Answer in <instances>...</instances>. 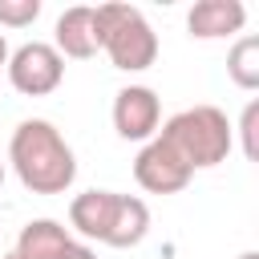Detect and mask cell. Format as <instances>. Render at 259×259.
Wrapping results in <instances>:
<instances>
[{"instance_id": "cell-1", "label": "cell", "mask_w": 259, "mask_h": 259, "mask_svg": "<svg viewBox=\"0 0 259 259\" xmlns=\"http://www.w3.org/2000/svg\"><path fill=\"white\" fill-rule=\"evenodd\" d=\"M8 162H12L16 178H20V186L32 190V194H65L73 186V178H77L73 146L45 117H24L12 130Z\"/></svg>"}, {"instance_id": "cell-2", "label": "cell", "mask_w": 259, "mask_h": 259, "mask_svg": "<svg viewBox=\"0 0 259 259\" xmlns=\"http://www.w3.org/2000/svg\"><path fill=\"white\" fill-rule=\"evenodd\" d=\"M190 170H210L219 162H227L231 146H235V130L227 121V113L219 105H190L178 109L174 117H166L162 134H158Z\"/></svg>"}, {"instance_id": "cell-3", "label": "cell", "mask_w": 259, "mask_h": 259, "mask_svg": "<svg viewBox=\"0 0 259 259\" xmlns=\"http://www.w3.org/2000/svg\"><path fill=\"white\" fill-rule=\"evenodd\" d=\"M97 20V36L105 57L113 61V69L121 73H142L158 61V36L150 28V20L130 8V4H97L93 8Z\"/></svg>"}, {"instance_id": "cell-4", "label": "cell", "mask_w": 259, "mask_h": 259, "mask_svg": "<svg viewBox=\"0 0 259 259\" xmlns=\"http://www.w3.org/2000/svg\"><path fill=\"white\" fill-rule=\"evenodd\" d=\"M4 69H8L12 89L24 93V97H45V93H53L65 81V61L45 40H28L16 53H8V65Z\"/></svg>"}, {"instance_id": "cell-5", "label": "cell", "mask_w": 259, "mask_h": 259, "mask_svg": "<svg viewBox=\"0 0 259 259\" xmlns=\"http://www.w3.org/2000/svg\"><path fill=\"white\" fill-rule=\"evenodd\" d=\"M134 178H138V186L150 190V194H178V190H186V182L194 178V170H190L162 138H150V142L138 150V158H134Z\"/></svg>"}, {"instance_id": "cell-6", "label": "cell", "mask_w": 259, "mask_h": 259, "mask_svg": "<svg viewBox=\"0 0 259 259\" xmlns=\"http://www.w3.org/2000/svg\"><path fill=\"white\" fill-rule=\"evenodd\" d=\"M162 125V101L150 85H125L113 97V130L125 142H150Z\"/></svg>"}, {"instance_id": "cell-7", "label": "cell", "mask_w": 259, "mask_h": 259, "mask_svg": "<svg viewBox=\"0 0 259 259\" xmlns=\"http://www.w3.org/2000/svg\"><path fill=\"white\" fill-rule=\"evenodd\" d=\"M53 49L61 53V61H65V57H73V61H89V57H97L101 36H97L93 8H85V4L65 8V12L57 16V40H53Z\"/></svg>"}, {"instance_id": "cell-8", "label": "cell", "mask_w": 259, "mask_h": 259, "mask_svg": "<svg viewBox=\"0 0 259 259\" xmlns=\"http://www.w3.org/2000/svg\"><path fill=\"white\" fill-rule=\"evenodd\" d=\"M247 24V8L239 0H198L190 12H186V28L190 36L198 40H219V36H231Z\"/></svg>"}, {"instance_id": "cell-9", "label": "cell", "mask_w": 259, "mask_h": 259, "mask_svg": "<svg viewBox=\"0 0 259 259\" xmlns=\"http://www.w3.org/2000/svg\"><path fill=\"white\" fill-rule=\"evenodd\" d=\"M113 210H117V190H85V194H77L69 202V227L77 235H85V239L105 243Z\"/></svg>"}, {"instance_id": "cell-10", "label": "cell", "mask_w": 259, "mask_h": 259, "mask_svg": "<svg viewBox=\"0 0 259 259\" xmlns=\"http://www.w3.org/2000/svg\"><path fill=\"white\" fill-rule=\"evenodd\" d=\"M73 247L69 227H61L57 219H32L20 239H16V259H65V251Z\"/></svg>"}, {"instance_id": "cell-11", "label": "cell", "mask_w": 259, "mask_h": 259, "mask_svg": "<svg viewBox=\"0 0 259 259\" xmlns=\"http://www.w3.org/2000/svg\"><path fill=\"white\" fill-rule=\"evenodd\" d=\"M146 235H150V206L142 198H134V194H117V210H113L105 243L125 251V247H138Z\"/></svg>"}, {"instance_id": "cell-12", "label": "cell", "mask_w": 259, "mask_h": 259, "mask_svg": "<svg viewBox=\"0 0 259 259\" xmlns=\"http://www.w3.org/2000/svg\"><path fill=\"white\" fill-rule=\"evenodd\" d=\"M227 77L239 89H259V36H239L227 53Z\"/></svg>"}, {"instance_id": "cell-13", "label": "cell", "mask_w": 259, "mask_h": 259, "mask_svg": "<svg viewBox=\"0 0 259 259\" xmlns=\"http://www.w3.org/2000/svg\"><path fill=\"white\" fill-rule=\"evenodd\" d=\"M40 16V0H0V24L4 28H24Z\"/></svg>"}, {"instance_id": "cell-14", "label": "cell", "mask_w": 259, "mask_h": 259, "mask_svg": "<svg viewBox=\"0 0 259 259\" xmlns=\"http://www.w3.org/2000/svg\"><path fill=\"white\" fill-rule=\"evenodd\" d=\"M255 121H259V101H247L243 121H239V134H243V154H247L251 162L259 158V146H255Z\"/></svg>"}, {"instance_id": "cell-15", "label": "cell", "mask_w": 259, "mask_h": 259, "mask_svg": "<svg viewBox=\"0 0 259 259\" xmlns=\"http://www.w3.org/2000/svg\"><path fill=\"white\" fill-rule=\"evenodd\" d=\"M65 259H97V255H93V247H85V243H73V247L65 251Z\"/></svg>"}, {"instance_id": "cell-16", "label": "cell", "mask_w": 259, "mask_h": 259, "mask_svg": "<svg viewBox=\"0 0 259 259\" xmlns=\"http://www.w3.org/2000/svg\"><path fill=\"white\" fill-rule=\"evenodd\" d=\"M8 65V40H4V32H0V69Z\"/></svg>"}, {"instance_id": "cell-17", "label": "cell", "mask_w": 259, "mask_h": 259, "mask_svg": "<svg viewBox=\"0 0 259 259\" xmlns=\"http://www.w3.org/2000/svg\"><path fill=\"white\" fill-rule=\"evenodd\" d=\"M239 259H259V251H243V255H239Z\"/></svg>"}, {"instance_id": "cell-18", "label": "cell", "mask_w": 259, "mask_h": 259, "mask_svg": "<svg viewBox=\"0 0 259 259\" xmlns=\"http://www.w3.org/2000/svg\"><path fill=\"white\" fill-rule=\"evenodd\" d=\"M0 186H4V162H0Z\"/></svg>"}, {"instance_id": "cell-19", "label": "cell", "mask_w": 259, "mask_h": 259, "mask_svg": "<svg viewBox=\"0 0 259 259\" xmlns=\"http://www.w3.org/2000/svg\"><path fill=\"white\" fill-rule=\"evenodd\" d=\"M4 259H16V255H4Z\"/></svg>"}]
</instances>
